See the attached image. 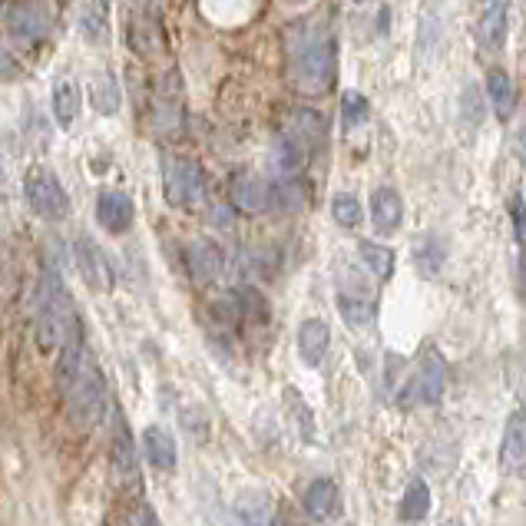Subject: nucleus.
Instances as JSON below:
<instances>
[{
	"mask_svg": "<svg viewBox=\"0 0 526 526\" xmlns=\"http://www.w3.org/2000/svg\"><path fill=\"white\" fill-rule=\"evenodd\" d=\"M57 388L63 401H67V417L77 431H90V427L103 421L110 391H106L100 364L93 361L90 348L83 345L80 328L63 345V358L57 364Z\"/></svg>",
	"mask_w": 526,
	"mask_h": 526,
	"instance_id": "nucleus-1",
	"label": "nucleus"
},
{
	"mask_svg": "<svg viewBox=\"0 0 526 526\" xmlns=\"http://www.w3.org/2000/svg\"><path fill=\"white\" fill-rule=\"evenodd\" d=\"M338 47L325 27L302 24L288 34V87L302 96H325L335 87Z\"/></svg>",
	"mask_w": 526,
	"mask_h": 526,
	"instance_id": "nucleus-2",
	"label": "nucleus"
},
{
	"mask_svg": "<svg viewBox=\"0 0 526 526\" xmlns=\"http://www.w3.org/2000/svg\"><path fill=\"white\" fill-rule=\"evenodd\" d=\"M77 331V315H73L70 295L63 288L60 275L53 268H44L37 288V321L34 338L40 351H57L67 345V338Z\"/></svg>",
	"mask_w": 526,
	"mask_h": 526,
	"instance_id": "nucleus-3",
	"label": "nucleus"
},
{
	"mask_svg": "<svg viewBox=\"0 0 526 526\" xmlns=\"http://www.w3.org/2000/svg\"><path fill=\"white\" fill-rule=\"evenodd\" d=\"M325 136H328V123L318 110L298 106V110L285 113L282 130H278V143H275V166L282 169L285 176L298 173L321 149Z\"/></svg>",
	"mask_w": 526,
	"mask_h": 526,
	"instance_id": "nucleus-4",
	"label": "nucleus"
},
{
	"mask_svg": "<svg viewBox=\"0 0 526 526\" xmlns=\"http://www.w3.org/2000/svg\"><path fill=\"white\" fill-rule=\"evenodd\" d=\"M163 192L173 209H196L206 199V173L189 156L163 159Z\"/></svg>",
	"mask_w": 526,
	"mask_h": 526,
	"instance_id": "nucleus-5",
	"label": "nucleus"
},
{
	"mask_svg": "<svg viewBox=\"0 0 526 526\" xmlns=\"http://www.w3.org/2000/svg\"><path fill=\"white\" fill-rule=\"evenodd\" d=\"M24 192H27V206L44 222H63L70 216V196H67V189H63V182L53 176L50 169L44 166L30 169Z\"/></svg>",
	"mask_w": 526,
	"mask_h": 526,
	"instance_id": "nucleus-6",
	"label": "nucleus"
},
{
	"mask_svg": "<svg viewBox=\"0 0 526 526\" xmlns=\"http://www.w3.org/2000/svg\"><path fill=\"white\" fill-rule=\"evenodd\" d=\"M444 388H447V361L440 358V351L427 348L421 354V364H417L414 378L407 381V388L401 394L404 404H437L440 397H444Z\"/></svg>",
	"mask_w": 526,
	"mask_h": 526,
	"instance_id": "nucleus-7",
	"label": "nucleus"
},
{
	"mask_svg": "<svg viewBox=\"0 0 526 526\" xmlns=\"http://www.w3.org/2000/svg\"><path fill=\"white\" fill-rule=\"evenodd\" d=\"M182 120H186V103H182V80L176 70H169L163 80L156 83L153 96V126L159 136L182 133Z\"/></svg>",
	"mask_w": 526,
	"mask_h": 526,
	"instance_id": "nucleus-8",
	"label": "nucleus"
},
{
	"mask_svg": "<svg viewBox=\"0 0 526 526\" xmlns=\"http://www.w3.org/2000/svg\"><path fill=\"white\" fill-rule=\"evenodd\" d=\"M4 24L20 40H44L53 30V14L44 0H17L7 7Z\"/></svg>",
	"mask_w": 526,
	"mask_h": 526,
	"instance_id": "nucleus-9",
	"label": "nucleus"
},
{
	"mask_svg": "<svg viewBox=\"0 0 526 526\" xmlns=\"http://www.w3.org/2000/svg\"><path fill=\"white\" fill-rule=\"evenodd\" d=\"M73 255H77V268H80L83 282H87L93 292H103V295L113 292V285H116L113 265L90 235H80L77 245H73Z\"/></svg>",
	"mask_w": 526,
	"mask_h": 526,
	"instance_id": "nucleus-10",
	"label": "nucleus"
},
{
	"mask_svg": "<svg viewBox=\"0 0 526 526\" xmlns=\"http://www.w3.org/2000/svg\"><path fill=\"white\" fill-rule=\"evenodd\" d=\"M229 196L232 206L249 212V216H262V212H272V182H265L255 173H239L229 182Z\"/></svg>",
	"mask_w": 526,
	"mask_h": 526,
	"instance_id": "nucleus-11",
	"label": "nucleus"
},
{
	"mask_svg": "<svg viewBox=\"0 0 526 526\" xmlns=\"http://www.w3.org/2000/svg\"><path fill=\"white\" fill-rule=\"evenodd\" d=\"M186 268L192 275V282L199 285H212L222 275L225 268V255L212 239H192L186 245Z\"/></svg>",
	"mask_w": 526,
	"mask_h": 526,
	"instance_id": "nucleus-12",
	"label": "nucleus"
},
{
	"mask_svg": "<svg viewBox=\"0 0 526 526\" xmlns=\"http://www.w3.org/2000/svg\"><path fill=\"white\" fill-rule=\"evenodd\" d=\"M133 219H136V209L126 192H116V189L100 192V199H96V222H100L106 232L110 235L130 232Z\"/></svg>",
	"mask_w": 526,
	"mask_h": 526,
	"instance_id": "nucleus-13",
	"label": "nucleus"
},
{
	"mask_svg": "<svg viewBox=\"0 0 526 526\" xmlns=\"http://www.w3.org/2000/svg\"><path fill=\"white\" fill-rule=\"evenodd\" d=\"M110 460H113V477L116 483H133L139 480V460H136V447H133V437H130V427H126V417L116 414V424H113V444H110Z\"/></svg>",
	"mask_w": 526,
	"mask_h": 526,
	"instance_id": "nucleus-14",
	"label": "nucleus"
},
{
	"mask_svg": "<svg viewBox=\"0 0 526 526\" xmlns=\"http://www.w3.org/2000/svg\"><path fill=\"white\" fill-rule=\"evenodd\" d=\"M507 0H500V4H490L487 10H483V17L477 20V44L483 53H500L503 47H507Z\"/></svg>",
	"mask_w": 526,
	"mask_h": 526,
	"instance_id": "nucleus-15",
	"label": "nucleus"
},
{
	"mask_svg": "<svg viewBox=\"0 0 526 526\" xmlns=\"http://www.w3.org/2000/svg\"><path fill=\"white\" fill-rule=\"evenodd\" d=\"M371 222L381 235H391L401 229L404 222V199L397 196V189L381 186L371 192Z\"/></svg>",
	"mask_w": 526,
	"mask_h": 526,
	"instance_id": "nucleus-16",
	"label": "nucleus"
},
{
	"mask_svg": "<svg viewBox=\"0 0 526 526\" xmlns=\"http://www.w3.org/2000/svg\"><path fill=\"white\" fill-rule=\"evenodd\" d=\"M143 457L149 460V467L156 470H176L179 464V450L176 437L159 424H149L143 431Z\"/></svg>",
	"mask_w": 526,
	"mask_h": 526,
	"instance_id": "nucleus-17",
	"label": "nucleus"
},
{
	"mask_svg": "<svg viewBox=\"0 0 526 526\" xmlns=\"http://www.w3.org/2000/svg\"><path fill=\"white\" fill-rule=\"evenodd\" d=\"M328 345H331V328L325 321L321 318L302 321V328H298V358H302L308 368H318V364L325 361Z\"/></svg>",
	"mask_w": 526,
	"mask_h": 526,
	"instance_id": "nucleus-18",
	"label": "nucleus"
},
{
	"mask_svg": "<svg viewBox=\"0 0 526 526\" xmlns=\"http://www.w3.org/2000/svg\"><path fill=\"white\" fill-rule=\"evenodd\" d=\"M338 503H341V490L338 483L331 477H318L308 483L305 490V513L311 520H328L338 513Z\"/></svg>",
	"mask_w": 526,
	"mask_h": 526,
	"instance_id": "nucleus-19",
	"label": "nucleus"
},
{
	"mask_svg": "<svg viewBox=\"0 0 526 526\" xmlns=\"http://www.w3.org/2000/svg\"><path fill=\"white\" fill-rule=\"evenodd\" d=\"M272 517V497L265 490H245L232 503V526H265Z\"/></svg>",
	"mask_w": 526,
	"mask_h": 526,
	"instance_id": "nucleus-20",
	"label": "nucleus"
},
{
	"mask_svg": "<svg viewBox=\"0 0 526 526\" xmlns=\"http://www.w3.org/2000/svg\"><path fill=\"white\" fill-rule=\"evenodd\" d=\"M500 464L507 470L526 467V417L523 414H513L507 421V431H503V444H500Z\"/></svg>",
	"mask_w": 526,
	"mask_h": 526,
	"instance_id": "nucleus-21",
	"label": "nucleus"
},
{
	"mask_svg": "<svg viewBox=\"0 0 526 526\" xmlns=\"http://www.w3.org/2000/svg\"><path fill=\"white\" fill-rule=\"evenodd\" d=\"M80 106H83L80 83L70 80V77L57 80V87H53V116H57V123L63 126V130H70V126L77 123Z\"/></svg>",
	"mask_w": 526,
	"mask_h": 526,
	"instance_id": "nucleus-22",
	"label": "nucleus"
},
{
	"mask_svg": "<svg viewBox=\"0 0 526 526\" xmlns=\"http://www.w3.org/2000/svg\"><path fill=\"white\" fill-rule=\"evenodd\" d=\"M487 96H490V103H493V113H497L500 120L507 123L510 116H513V110H517V87H513V80H510L507 70H490Z\"/></svg>",
	"mask_w": 526,
	"mask_h": 526,
	"instance_id": "nucleus-23",
	"label": "nucleus"
},
{
	"mask_svg": "<svg viewBox=\"0 0 526 526\" xmlns=\"http://www.w3.org/2000/svg\"><path fill=\"white\" fill-rule=\"evenodd\" d=\"M130 47L139 53V57H149V53H159L166 50V37H163V27L156 24V17H136L130 24Z\"/></svg>",
	"mask_w": 526,
	"mask_h": 526,
	"instance_id": "nucleus-24",
	"label": "nucleus"
},
{
	"mask_svg": "<svg viewBox=\"0 0 526 526\" xmlns=\"http://www.w3.org/2000/svg\"><path fill=\"white\" fill-rule=\"evenodd\" d=\"M444 262H447V245L440 235H421V239L414 242V265L421 275L434 278L440 268H444Z\"/></svg>",
	"mask_w": 526,
	"mask_h": 526,
	"instance_id": "nucleus-25",
	"label": "nucleus"
},
{
	"mask_svg": "<svg viewBox=\"0 0 526 526\" xmlns=\"http://www.w3.org/2000/svg\"><path fill=\"white\" fill-rule=\"evenodd\" d=\"M110 7L113 0H90V4L83 7L80 30L90 44H106V37H110Z\"/></svg>",
	"mask_w": 526,
	"mask_h": 526,
	"instance_id": "nucleus-26",
	"label": "nucleus"
},
{
	"mask_svg": "<svg viewBox=\"0 0 526 526\" xmlns=\"http://www.w3.org/2000/svg\"><path fill=\"white\" fill-rule=\"evenodd\" d=\"M338 311L351 328H364V325H371V318H374V298L364 292H341Z\"/></svg>",
	"mask_w": 526,
	"mask_h": 526,
	"instance_id": "nucleus-27",
	"label": "nucleus"
},
{
	"mask_svg": "<svg viewBox=\"0 0 526 526\" xmlns=\"http://www.w3.org/2000/svg\"><path fill=\"white\" fill-rule=\"evenodd\" d=\"M401 520L407 523H417V520H424L427 513H431V487H427L424 480H411L407 483V490H404V497H401Z\"/></svg>",
	"mask_w": 526,
	"mask_h": 526,
	"instance_id": "nucleus-28",
	"label": "nucleus"
},
{
	"mask_svg": "<svg viewBox=\"0 0 526 526\" xmlns=\"http://www.w3.org/2000/svg\"><path fill=\"white\" fill-rule=\"evenodd\" d=\"M358 259L364 262V268H368L374 278H378V282H388V278L394 275V249H388V245L361 242Z\"/></svg>",
	"mask_w": 526,
	"mask_h": 526,
	"instance_id": "nucleus-29",
	"label": "nucleus"
},
{
	"mask_svg": "<svg viewBox=\"0 0 526 526\" xmlns=\"http://www.w3.org/2000/svg\"><path fill=\"white\" fill-rule=\"evenodd\" d=\"M90 100H93V110L103 113V116H113L120 110V83H116L113 73H100V77H93L90 83Z\"/></svg>",
	"mask_w": 526,
	"mask_h": 526,
	"instance_id": "nucleus-30",
	"label": "nucleus"
},
{
	"mask_svg": "<svg viewBox=\"0 0 526 526\" xmlns=\"http://www.w3.org/2000/svg\"><path fill=\"white\" fill-rule=\"evenodd\" d=\"M371 116V103L368 96L358 93V90H348L341 96V126H345V133L358 130V126Z\"/></svg>",
	"mask_w": 526,
	"mask_h": 526,
	"instance_id": "nucleus-31",
	"label": "nucleus"
},
{
	"mask_svg": "<svg viewBox=\"0 0 526 526\" xmlns=\"http://www.w3.org/2000/svg\"><path fill=\"white\" fill-rule=\"evenodd\" d=\"M235 308H239V315L245 321H259V325H265L268 315H272L259 288H239V292H235Z\"/></svg>",
	"mask_w": 526,
	"mask_h": 526,
	"instance_id": "nucleus-32",
	"label": "nucleus"
},
{
	"mask_svg": "<svg viewBox=\"0 0 526 526\" xmlns=\"http://www.w3.org/2000/svg\"><path fill=\"white\" fill-rule=\"evenodd\" d=\"M361 202L351 196V192H338L335 199H331V219H335L341 229H354V225H361Z\"/></svg>",
	"mask_w": 526,
	"mask_h": 526,
	"instance_id": "nucleus-33",
	"label": "nucleus"
},
{
	"mask_svg": "<svg viewBox=\"0 0 526 526\" xmlns=\"http://www.w3.org/2000/svg\"><path fill=\"white\" fill-rule=\"evenodd\" d=\"M437 34H440V7L434 4L431 10H424V17H421V37H417V47L431 50Z\"/></svg>",
	"mask_w": 526,
	"mask_h": 526,
	"instance_id": "nucleus-34",
	"label": "nucleus"
},
{
	"mask_svg": "<svg viewBox=\"0 0 526 526\" xmlns=\"http://www.w3.org/2000/svg\"><path fill=\"white\" fill-rule=\"evenodd\" d=\"M510 219H513V235H517L520 252H526V202L520 196H513L510 202Z\"/></svg>",
	"mask_w": 526,
	"mask_h": 526,
	"instance_id": "nucleus-35",
	"label": "nucleus"
},
{
	"mask_svg": "<svg viewBox=\"0 0 526 526\" xmlns=\"http://www.w3.org/2000/svg\"><path fill=\"white\" fill-rule=\"evenodd\" d=\"M20 77V63L10 57V53L0 47V83H10Z\"/></svg>",
	"mask_w": 526,
	"mask_h": 526,
	"instance_id": "nucleus-36",
	"label": "nucleus"
},
{
	"mask_svg": "<svg viewBox=\"0 0 526 526\" xmlns=\"http://www.w3.org/2000/svg\"><path fill=\"white\" fill-rule=\"evenodd\" d=\"M130 526H159V523H156V517H153V513H149V510H143V513H139V517L130 523Z\"/></svg>",
	"mask_w": 526,
	"mask_h": 526,
	"instance_id": "nucleus-37",
	"label": "nucleus"
},
{
	"mask_svg": "<svg viewBox=\"0 0 526 526\" xmlns=\"http://www.w3.org/2000/svg\"><path fill=\"white\" fill-rule=\"evenodd\" d=\"M520 292L526 298V252H520Z\"/></svg>",
	"mask_w": 526,
	"mask_h": 526,
	"instance_id": "nucleus-38",
	"label": "nucleus"
},
{
	"mask_svg": "<svg viewBox=\"0 0 526 526\" xmlns=\"http://www.w3.org/2000/svg\"><path fill=\"white\" fill-rule=\"evenodd\" d=\"M517 153H520V159L526 163V130H523V133H517Z\"/></svg>",
	"mask_w": 526,
	"mask_h": 526,
	"instance_id": "nucleus-39",
	"label": "nucleus"
},
{
	"mask_svg": "<svg viewBox=\"0 0 526 526\" xmlns=\"http://www.w3.org/2000/svg\"><path fill=\"white\" fill-rule=\"evenodd\" d=\"M139 4L146 7V14H149V4H153V10H159V0H139Z\"/></svg>",
	"mask_w": 526,
	"mask_h": 526,
	"instance_id": "nucleus-40",
	"label": "nucleus"
},
{
	"mask_svg": "<svg viewBox=\"0 0 526 526\" xmlns=\"http://www.w3.org/2000/svg\"><path fill=\"white\" fill-rule=\"evenodd\" d=\"M285 4H305V0H285Z\"/></svg>",
	"mask_w": 526,
	"mask_h": 526,
	"instance_id": "nucleus-41",
	"label": "nucleus"
},
{
	"mask_svg": "<svg viewBox=\"0 0 526 526\" xmlns=\"http://www.w3.org/2000/svg\"><path fill=\"white\" fill-rule=\"evenodd\" d=\"M483 4H487V7H490V4H500V0H483Z\"/></svg>",
	"mask_w": 526,
	"mask_h": 526,
	"instance_id": "nucleus-42",
	"label": "nucleus"
},
{
	"mask_svg": "<svg viewBox=\"0 0 526 526\" xmlns=\"http://www.w3.org/2000/svg\"><path fill=\"white\" fill-rule=\"evenodd\" d=\"M444 526H460V523H444Z\"/></svg>",
	"mask_w": 526,
	"mask_h": 526,
	"instance_id": "nucleus-43",
	"label": "nucleus"
}]
</instances>
